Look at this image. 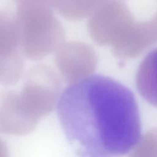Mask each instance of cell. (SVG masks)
I'll list each match as a JSON object with an SVG mask.
<instances>
[{"mask_svg": "<svg viewBox=\"0 0 157 157\" xmlns=\"http://www.w3.org/2000/svg\"><path fill=\"white\" fill-rule=\"evenodd\" d=\"M14 1H15L16 2H17V3H18V2H21V1H24V0H13Z\"/></svg>", "mask_w": 157, "mask_h": 157, "instance_id": "cell-10", "label": "cell"}, {"mask_svg": "<svg viewBox=\"0 0 157 157\" xmlns=\"http://www.w3.org/2000/svg\"><path fill=\"white\" fill-rule=\"evenodd\" d=\"M15 19L21 50L29 59L43 58L64 42V29L44 0L18 2Z\"/></svg>", "mask_w": 157, "mask_h": 157, "instance_id": "cell-2", "label": "cell"}, {"mask_svg": "<svg viewBox=\"0 0 157 157\" xmlns=\"http://www.w3.org/2000/svg\"><path fill=\"white\" fill-rule=\"evenodd\" d=\"M24 57L15 16L0 11V84L12 86L19 81Z\"/></svg>", "mask_w": 157, "mask_h": 157, "instance_id": "cell-4", "label": "cell"}, {"mask_svg": "<svg viewBox=\"0 0 157 157\" xmlns=\"http://www.w3.org/2000/svg\"><path fill=\"white\" fill-rule=\"evenodd\" d=\"M136 83L141 96L157 107V48L150 51L141 61L137 71Z\"/></svg>", "mask_w": 157, "mask_h": 157, "instance_id": "cell-8", "label": "cell"}, {"mask_svg": "<svg viewBox=\"0 0 157 157\" xmlns=\"http://www.w3.org/2000/svg\"><path fill=\"white\" fill-rule=\"evenodd\" d=\"M55 52L58 70L63 79L71 85L90 76L95 68V53L84 42H64Z\"/></svg>", "mask_w": 157, "mask_h": 157, "instance_id": "cell-5", "label": "cell"}, {"mask_svg": "<svg viewBox=\"0 0 157 157\" xmlns=\"http://www.w3.org/2000/svg\"><path fill=\"white\" fill-rule=\"evenodd\" d=\"M61 83L55 71L45 64H37L25 74L19 97L26 107L41 119L50 113L59 96Z\"/></svg>", "mask_w": 157, "mask_h": 157, "instance_id": "cell-3", "label": "cell"}, {"mask_svg": "<svg viewBox=\"0 0 157 157\" xmlns=\"http://www.w3.org/2000/svg\"><path fill=\"white\" fill-rule=\"evenodd\" d=\"M89 31L98 42H104L115 30L123 29L132 25V17L124 1L104 0L90 15Z\"/></svg>", "mask_w": 157, "mask_h": 157, "instance_id": "cell-6", "label": "cell"}, {"mask_svg": "<svg viewBox=\"0 0 157 157\" xmlns=\"http://www.w3.org/2000/svg\"><path fill=\"white\" fill-rule=\"evenodd\" d=\"M57 112L67 141L81 156L124 155L141 139L133 93L105 75H91L66 88L59 97Z\"/></svg>", "mask_w": 157, "mask_h": 157, "instance_id": "cell-1", "label": "cell"}, {"mask_svg": "<svg viewBox=\"0 0 157 157\" xmlns=\"http://www.w3.org/2000/svg\"><path fill=\"white\" fill-rule=\"evenodd\" d=\"M40 119L31 113L21 102L18 91L0 92V132L23 136L31 132Z\"/></svg>", "mask_w": 157, "mask_h": 157, "instance_id": "cell-7", "label": "cell"}, {"mask_svg": "<svg viewBox=\"0 0 157 157\" xmlns=\"http://www.w3.org/2000/svg\"><path fill=\"white\" fill-rule=\"evenodd\" d=\"M53 10L66 19L80 20L91 14L98 0H44Z\"/></svg>", "mask_w": 157, "mask_h": 157, "instance_id": "cell-9", "label": "cell"}]
</instances>
